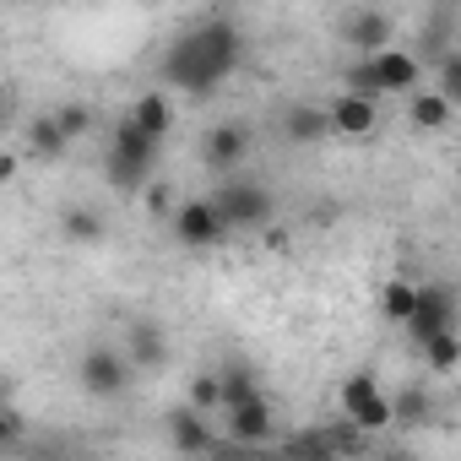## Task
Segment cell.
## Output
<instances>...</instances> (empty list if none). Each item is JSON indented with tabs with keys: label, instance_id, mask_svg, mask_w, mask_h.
<instances>
[{
	"label": "cell",
	"instance_id": "obj_25",
	"mask_svg": "<svg viewBox=\"0 0 461 461\" xmlns=\"http://www.w3.org/2000/svg\"><path fill=\"white\" fill-rule=\"evenodd\" d=\"M423 358H429V369L450 375V369L461 364V337H456V331H439V337H429V342H423Z\"/></svg>",
	"mask_w": 461,
	"mask_h": 461
},
{
	"label": "cell",
	"instance_id": "obj_34",
	"mask_svg": "<svg viewBox=\"0 0 461 461\" xmlns=\"http://www.w3.org/2000/svg\"><path fill=\"white\" fill-rule=\"evenodd\" d=\"M6 114H12V104H6V93H0V120H6Z\"/></svg>",
	"mask_w": 461,
	"mask_h": 461
},
{
	"label": "cell",
	"instance_id": "obj_18",
	"mask_svg": "<svg viewBox=\"0 0 461 461\" xmlns=\"http://www.w3.org/2000/svg\"><path fill=\"white\" fill-rule=\"evenodd\" d=\"M60 234H66L71 245H98V240L109 234V222H104L98 206H66V212H60Z\"/></svg>",
	"mask_w": 461,
	"mask_h": 461
},
{
	"label": "cell",
	"instance_id": "obj_19",
	"mask_svg": "<svg viewBox=\"0 0 461 461\" xmlns=\"http://www.w3.org/2000/svg\"><path fill=\"white\" fill-rule=\"evenodd\" d=\"M217 396H222V407H228V412L245 407V402H261V380H256V369L228 364V369L217 375Z\"/></svg>",
	"mask_w": 461,
	"mask_h": 461
},
{
	"label": "cell",
	"instance_id": "obj_22",
	"mask_svg": "<svg viewBox=\"0 0 461 461\" xmlns=\"http://www.w3.org/2000/svg\"><path fill=\"white\" fill-rule=\"evenodd\" d=\"M66 136H60V125H55V114H33L28 120V152L33 158H44V163H55V158H66Z\"/></svg>",
	"mask_w": 461,
	"mask_h": 461
},
{
	"label": "cell",
	"instance_id": "obj_35",
	"mask_svg": "<svg viewBox=\"0 0 461 461\" xmlns=\"http://www.w3.org/2000/svg\"><path fill=\"white\" fill-rule=\"evenodd\" d=\"M6 396H12V391H6V380H0V407H6Z\"/></svg>",
	"mask_w": 461,
	"mask_h": 461
},
{
	"label": "cell",
	"instance_id": "obj_16",
	"mask_svg": "<svg viewBox=\"0 0 461 461\" xmlns=\"http://www.w3.org/2000/svg\"><path fill=\"white\" fill-rule=\"evenodd\" d=\"M131 125H136L141 136H152V141H163V136H168V125H174V104H168V93H163V87H152V93H141V98L131 104Z\"/></svg>",
	"mask_w": 461,
	"mask_h": 461
},
{
	"label": "cell",
	"instance_id": "obj_1",
	"mask_svg": "<svg viewBox=\"0 0 461 461\" xmlns=\"http://www.w3.org/2000/svg\"><path fill=\"white\" fill-rule=\"evenodd\" d=\"M240 60H245L240 28L228 23V17H206V23H195L190 33H179V39L168 44L158 77H163L168 87H185V93L201 98V93H212L228 71H234Z\"/></svg>",
	"mask_w": 461,
	"mask_h": 461
},
{
	"label": "cell",
	"instance_id": "obj_9",
	"mask_svg": "<svg viewBox=\"0 0 461 461\" xmlns=\"http://www.w3.org/2000/svg\"><path fill=\"white\" fill-rule=\"evenodd\" d=\"M250 147H256V125L250 120H217L212 131H206V141H201V158H206V168H240L245 158H250Z\"/></svg>",
	"mask_w": 461,
	"mask_h": 461
},
{
	"label": "cell",
	"instance_id": "obj_15",
	"mask_svg": "<svg viewBox=\"0 0 461 461\" xmlns=\"http://www.w3.org/2000/svg\"><path fill=\"white\" fill-rule=\"evenodd\" d=\"M283 136H288L294 147H315V141H326V136H331L326 109H321V104H288V109H283Z\"/></svg>",
	"mask_w": 461,
	"mask_h": 461
},
{
	"label": "cell",
	"instance_id": "obj_8",
	"mask_svg": "<svg viewBox=\"0 0 461 461\" xmlns=\"http://www.w3.org/2000/svg\"><path fill=\"white\" fill-rule=\"evenodd\" d=\"M163 429H168V445L179 450V456H217L222 450V429H212V418L206 412H195V407H174L168 418H163Z\"/></svg>",
	"mask_w": 461,
	"mask_h": 461
},
{
	"label": "cell",
	"instance_id": "obj_28",
	"mask_svg": "<svg viewBox=\"0 0 461 461\" xmlns=\"http://www.w3.org/2000/svg\"><path fill=\"white\" fill-rule=\"evenodd\" d=\"M342 82H348V98H364V104H380V87H375V77H369V60H353Z\"/></svg>",
	"mask_w": 461,
	"mask_h": 461
},
{
	"label": "cell",
	"instance_id": "obj_17",
	"mask_svg": "<svg viewBox=\"0 0 461 461\" xmlns=\"http://www.w3.org/2000/svg\"><path fill=\"white\" fill-rule=\"evenodd\" d=\"M407 120H412V131H450V120H456V109L439 98V93H429V87H418L412 98H407Z\"/></svg>",
	"mask_w": 461,
	"mask_h": 461
},
{
	"label": "cell",
	"instance_id": "obj_4",
	"mask_svg": "<svg viewBox=\"0 0 461 461\" xmlns=\"http://www.w3.org/2000/svg\"><path fill=\"white\" fill-rule=\"evenodd\" d=\"M337 402H342V418H348L358 434H385V429H391V402H385V391L375 385V375H348L342 391H337Z\"/></svg>",
	"mask_w": 461,
	"mask_h": 461
},
{
	"label": "cell",
	"instance_id": "obj_31",
	"mask_svg": "<svg viewBox=\"0 0 461 461\" xmlns=\"http://www.w3.org/2000/svg\"><path fill=\"white\" fill-rule=\"evenodd\" d=\"M17 439H23V418L12 407H0V450H12Z\"/></svg>",
	"mask_w": 461,
	"mask_h": 461
},
{
	"label": "cell",
	"instance_id": "obj_20",
	"mask_svg": "<svg viewBox=\"0 0 461 461\" xmlns=\"http://www.w3.org/2000/svg\"><path fill=\"white\" fill-rule=\"evenodd\" d=\"M283 461H342V456H337V445H331V434H326V423H321V429H299V434H288Z\"/></svg>",
	"mask_w": 461,
	"mask_h": 461
},
{
	"label": "cell",
	"instance_id": "obj_32",
	"mask_svg": "<svg viewBox=\"0 0 461 461\" xmlns=\"http://www.w3.org/2000/svg\"><path fill=\"white\" fill-rule=\"evenodd\" d=\"M17 168H23V163H17V152H0V185H12V179H17Z\"/></svg>",
	"mask_w": 461,
	"mask_h": 461
},
{
	"label": "cell",
	"instance_id": "obj_2",
	"mask_svg": "<svg viewBox=\"0 0 461 461\" xmlns=\"http://www.w3.org/2000/svg\"><path fill=\"white\" fill-rule=\"evenodd\" d=\"M158 147H163V141L141 136V131L131 125V114H120V120H114V131H109V179H114L120 190H141V185H147V174H152Z\"/></svg>",
	"mask_w": 461,
	"mask_h": 461
},
{
	"label": "cell",
	"instance_id": "obj_24",
	"mask_svg": "<svg viewBox=\"0 0 461 461\" xmlns=\"http://www.w3.org/2000/svg\"><path fill=\"white\" fill-rule=\"evenodd\" d=\"M434 71H439V82H434L429 93H439V98L456 109V104H461V50H445V55L434 60Z\"/></svg>",
	"mask_w": 461,
	"mask_h": 461
},
{
	"label": "cell",
	"instance_id": "obj_30",
	"mask_svg": "<svg viewBox=\"0 0 461 461\" xmlns=\"http://www.w3.org/2000/svg\"><path fill=\"white\" fill-rule=\"evenodd\" d=\"M141 195H147V212H152V217H174V206H179V201H174V190H168V185H158V179H147V185H141Z\"/></svg>",
	"mask_w": 461,
	"mask_h": 461
},
{
	"label": "cell",
	"instance_id": "obj_7",
	"mask_svg": "<svg viewBox=\"0 0 461 461\" xmlns=\"http://www.w3.org/2000/svg\"><path fill=\"white\" fill-rule=\"evenodd\" d=\"M337 33H342V44H353V50H358V60H369V55L391 50V39H396V23H391V12L353 6V12H342Z\"/></svg>",
	"mask_w": 461,
	"mask_h": 461
},
{
	"label": "cell",
	"instance_id": "obj_27",
	"mask_svg": "<svg viewBox=\"0 0 461 461\" xmlns=\"http://www.w3.org/2000/svg\"><path fill=\"white\" fill-rule=\"evenodd\" d=\"M326 434H331V445H337V456H364L369 450V434H358L348 418H337V423H326Z\"/></svg>",
	"mask_w": 461,
	"mask_h": 461
},
{
	"label": "cell",
	"instance_id": "obj_12",
	"mask_svg": "<svg viewBox=\"0 0 461 461\" xmlns=\"http://www.w3.org/2000/svg\"><path fill=\"white\" fill-rule=\"evenodd\" d=\"M272 434H277V418H272L267 396H261V402L234 407V412H228V429H222V439H234L240 450H256V445H267Z\"/></svg>",
	"mask_w": 461,
	"mask_h": 461
},
{
	"label": "cell",
	"instance_id": "obj_10",
	"mask_svg": "<svg viewBox=\"0 0 461 461\" xmlns=\"http://www.w3.org/2000/svg\"><path fill=\"white\" fill-rule=\"evenodd\" d=\"M168 222H174V240L190 245V250H206V245H217V240L228 234L222 217H217V206H212V195H206V201H179Z\"/></svg>",
	"mask_w": 461,
	"mask_h": 461
},
{
	"label": "cell",
	"instance_id": "obj_6",
	"mask_svg": "<svg viewBox=\"0 0 461 461\" xmlns=\"http://www.w3.org/2000/svg\"><path fill=\"white\" fill-rule=\"evenodd\" d=\"M439 331H456V288L450 283H418V310L407 315V337H412V348H423Z\"/></svg>",
	"mask_w": 461,
	"mask_h": 461
},
{
	"label": "cell",
	"instance_id": "obj_29",
	"mask_svg": "<svg viewBox=\"0 0 461 461\" xmlns=\"http://www.w3.org/2000/svg\"><path fill=\"white\" fill-rule=\"evenodd\" d=\"M185 407H195V412L222 407V396H217V375H195V380H190V402H185Z\"/></svg>",
	"mask_w": 461,
	"mask_h": 461
},
{
	"label": "cell",
	"instance_id": "obj_26",
	"mask_svg": "<svg viewBox=\"0 0 461 461\" xmlns=\"http://www.w3.org/2000/svg\"><path fill=\"white\" fill-rule=\"evenodd\" d=\"M55 125H60L66 141H82V136L98 125V114H93L87 104H60V109H55Z\"/></svg>",
	"mask_w": 461,
	"mask_h": 461
},
{
	"label": "cell",
	"instance_id": "obj_21",
	"mask_svg": "<svg viewBox=\"0 0 461 461\" xmlns=\"http://www.w3.org/2000/svg\"><path fill=\"white\" fill-rule=\"evenodd\" d=\"M385 402H391V429H418V423L434 418V402H429V391H418V385H407V391H396V396H385Z\"/></svg>",
	"mask_w": 461,
	"mask_h": 461
},
{
	"label": "cell",
	"instance_id": "obj_13",
	"mask_svg": "<svg viewBox=\"0 0 461 461\" xmlns=\"http://www.w3.org/2000/svg\"><path fill=\"white\" fill-rule=\"evenodd\" d=\"M326 125H331V136H348V141H369L375 131H380V109L375 104H364V98H331V109H326Z\"/></svg>",
	"mask_w": 461,
	"mask_h": 461
},
{
	"label": "cell",
	"instance_id": "obj_3",
	"mask_svg": "<svg viewBox=\"0 0 461 461\" xmlns=\"http://www.w3.org/2000/svg\"><path fill=\"white\" fill-rule=\"evenodd\" d=\"M212 206H217V217H222V228H272V217H277V201H272V190L261 185V179H228L217 195H212Z\"/></svg>",
	"mask_w": 461,
	"mask_h": 461
},
{
	"label": "cell",
	"instance_id": "obj_14",
	"mask_svg": "<svg viewBox=\"0 0 461 461\" xmlns=\"http://www.w3.org/2000/svg\"><path fill=\"white\" fill-rule=\"evenodd\" d=\"M120 353H125L131 369H163V364H168V331H163L158 321H131Z\"/></svg>",
	"mask_w": 461,
	"mask_h": 461
},
{
	"label": "cell",
	"instance_id": "obj_33",
	"mask_svg": "<svg viewBox=\"0 0 461 461\" xmlns=\"http://www.w3.org/2000/svg\"><path fill=\"white\" fill-rule=\"evenodd\" d=\"M380 461H418V456H407V450H385Z\"/></svg>",
	"mask_w": 461,
	"mask_h": 461
},
{
	"label": "cell",
	"instance_id": "obj_23",
	"mask_svg": "<svg viewBox=\"0 0 461 461\" xmlns=\"http://www.w3.org/2000/svg\"><path fill=\"white\" fill-rule=\"evenodd\" d=\"M418 310V283H407V277H391L385 288H380V315L385 321H396V326H407V315Z\"/></svg>",
	"mask_w": 461,
	"mask_h": 461
},
{
	"label": "cell",
	"instance_id": "obj_5",
	"mask_svg": "<svg viewBox=\"0 0 461 461\" xmlns=\"http://www.w3.org/2000/svg\"><path fill=\"white\" fill-rule=\"evenodd\" d=\"M77 375H82V391H87V396H98V402L125 396V391H131V380H136V369L125 364V353H120V348H104V342L82 353Z\"/></svg>",
	"mask_w": 461,
	"mask_h": 461
},
{
	"label": "cell",
	"instance_id": "obj_11",
	"mask_svg": "<svg viewBox=\"0 0 461 461\" xmlns=\"http://www.w3.org/2000/svg\"><path fill=\"white\" fill-rule=\"evenodd\" d=\"M369 77H375V87L380 93H418L423 87V60L418 55H407V50H380V55H369Z\"/></svg>",
	"mask_w": 461,
	"mask_h": 461
}]
</instances>
